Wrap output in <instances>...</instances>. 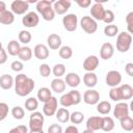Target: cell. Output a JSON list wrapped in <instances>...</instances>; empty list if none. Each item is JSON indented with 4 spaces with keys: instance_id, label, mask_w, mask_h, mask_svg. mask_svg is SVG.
I'll return each instance as SVG.
<instances>
[{
    "instance_id": "60d3db41",
    "label": "cell",
    "mask_w": 133,
    "mask_h": 133,
    "mask_svg": "<svg viewBox=\"0 0 133 133\" xmlns=\"http://www.w3.org/2000/svg\"><path fill=\"white\" fill-rule=\"evenodd\" d=\"M11 114L16 119H22L25 116V111L21 106H15L11 109Z\"/></svg>"
},
{
    "instance_id": "5bb4252c",
    "label": "cell",
    "mask_w": 133,
    "mask_h": 133,
    "mask_svg": "<svg viewBox=\"0 0 133 133\" xmlns=\"http://www.w3.org/2000/svg\"><path fill=\"white\" fill-rule=\"evenodd\" d=\"M90 15L95 21H103L105 15V8L103 7V4L96 1V3L90 8Z\"/></svg>"
},
{
    "instance_id": "7c38bea8",
    "label": "cell",
    "mask_w": 133,
    "mask_h": 133,
    "mask_svg": "<svg viewBox=\"0 0 133 133\" xmlns=\"http://www.w3.org/2000/svg\"><path fill=\"white\" fill-rule=\"evenodd\" d=\"M83 101L88 105H96L100 102V94L96 89H87L83 94Z\"/></svg>"
},
{
    "instance_id": "e575fe53",
    "label": "cell",
    "mask_w": 133,
    "mask_h": 133,
    "mask_svg": "<svg viewBox=\"0 0 133 133\" xmlns=\"http://www.w3.org/2000/svg\"><path fill=\"white\" fill-rule=\"evenodd\" d=\"M39 14L42 15V18L45 21H52L55 18V12H54V9L52 6H49L45 9H43Z\"/></svg>"
},
{
    "instance_id": "7bdbcfd3",
    "label": "cell",
    "mask_w": 133,
    "mask_h": 133,
    "mask_svg": "<svg viewBox=\"0 0 133 133\" xmlns=\"http://www.w3.org/2000/svg\"><path fill=\"white\" fill-rule=\"evenodd\" d=\"M38 71H39V75H41L42 77H44V78L49 77L50 74H51V72H52L51 68H50L49 64H47V63H42V64L39 65Z\"/></svg>"
},
{
    "instance_id": "484cf974",
    "label": "cell",
    "mask_w": 133,
    "mask_h": 133,
    "mask_svg": "<svg viewBox=\"0 0 133 133\" xmlns=\"http://www.w3.org/2000/svg\"><path fill=\"white\" fill-rule=\"evenodd\" d=\"M21 49V46H20V43L17 42L16 39H11L8 44H7V47H6V52H8L9 55L11 56H16L18 55L19 51Z\"/></svg>"
},
{
    "instance_id": "d6986e66",
    "label": "cell",
    "mask_w": 133,
    "mask_h": 133,
    "mask_svg": "<svg viewBox=\"0 0 133 133\" xmlns=\"http://www.w3.org/2000/svg\"><path fill=\"white\" fill-rule=\"evenodd\" d=\"M64 82L70 87H77L80 84L81 79H80V77H79V75L77 73L71 72V73H68L66 74L65 79H64Z\"/></svg>"
},
{
    "instance_id": "c3c4849f",
    "label": "cell",
    "mask_w": 133,
    "mask_h": 133,
    "mask_svg": "<svg viewBox=\"0 0 133 133\" xmlns=\"http://www.w3.org/2000/svg\"><path fill=\"white\" fill-rule=\"evenodd\" d=\"M8 133H28V128L24 125H20V126H17L10 129Z\"/></svg>"
},
{
    "instance_id": "83f0119b",
    "label": "cell",
    "mask_w": 133,
    "mask_h": 133,
    "mask_svg": "<svg viewBox=\"0 0 133 133\" xmlns=\"http://www.w3.org/2000/svg\"><path fill=\"white\" fill-rule=\"evenodd\" d=\"M52 97V91L50 90V88H48V87H41L39 89H38V91H37V99H38V101H41V102H47L50 98Z\"/></svg>"
},
{
    "instance_id": "f5cc1de1",
    "label": "cell",
    "mask_w": 133,
    "mask_h": 133,
    "mask_svg": "<svg viewBox=\"0 0 133 133\" xmlns=\"http://www.w3.org/2000/svg\"><path fill=\"white\" fill-rule=\"evenodd\" d=\"M125 72H126L130 77L133 76V63H132V62H128V63L125 65Z\"/></svg>"
},
{
    "instance_id": "ab89813d",
    "label": "cell",
    "mask_w": 133,
    "mask_h": 133,
    "mask_svg": "<svg viewBox=\"0 0 133 133\" xmlns=\"http://www.w3.org/2000/svg\"><path fill=\"white\" fill-rule=\"evenodd\" d=\"M52 73H53V75L56 78H60L62 75L65 74V66H64V64H62V63L55 64L53 66V69H52Z\"/></svg>"
},
{
    "instance_id": "681fc988",
    "label": "cell",
    "mask_w": 133,
    "mask_h": 133,
    "mask_svg": "<svg viewBox=\"0 0 133 133\" xmlns=\"http://www.w3.org/2000/svg\"><path fill=\"white\" fill-rule=\"evenodd\" d=\"M48 133H62V127L58 124H52L48 128Z\"/></svg>"
},
{
    "instance_id": "7a4b0ae2",
    "label": "cell",
    "mask_w": 133,
    "mask_h": 133,
    "mask_svg": "<svg viewBox=\"0 0 133 133\" xmlns=\"http://www.w3.org/2000/svg\"><path fill=\"white\" fill-rule=\"evenodd\" d=\"M80 102H81V94L76 89H73V90H70L69 92L63 94L59 99L60 105L64 108L73 105H78Z\"/></svg>"
},
{
    "instance_id": "9f6ffc18",
    "label": "cell",
    "mask_w": 133,
    "mask_h": 133,
    "mask_svg": "<svg viewBox=\"0 0 133 133\" xmlns=\"http://www.w3.org/2000/svg\"><path fill=\"white\" fill-rule=\"evenodd\" d=\"M83 133H95V131H91V130H89V129H85V130L83 131Z\"/></svg>"
},
{
    "instance_id": "f35d334b",
    "label": "cell",
    "mask_w": 133,
    "mask_h": 133,
    "mask_svg": "<svg viewBox=\"0 0 133 133\" xmlns=\"http://www.w3.org/2000/svg\"><path fill=\"white\" fill-rule=\"evenodd\" d=\"M109 98L112 101H115V102H118V101L122 100V92H121L119 86L111 87V89L109 90Z\"/></svg>"
},
{
    "instance_id": "d590c367",
    "label": "cell",
    "mask_w": 133,
    "mask_h": 133,
    "mask_svg": "<svg viewBox=\"0 0 133 133\" xmlns=\"http://www.w3.org/2000/svg\"><path fill=\"white\" fill-rule=\"evenodd\" d=\"M73 55V50L70 46H62L59 48V56L62 59H70Z\"/></svg>"
},
{
    "instance_id": "4dcf8cb0",
    "label": "cell",
    "mask_w": 133,
    "mask_h": 133,
    "mask_svg": "<svg viewBox=\"0 0 133 133\" xmlns=\"http://www.w3.org/2000/svg\"><path fill=\"white\" fill-rule=\"evenodd\" d=\"M111 110V104L108 101H101L97 104V111L100 114H108Z\"/></svg>"
},
{
    "instance_id": "3957f363",
    "label": "cell",
    "mask_w": 133,
    "mask_h": 133,
    "mask_svg": "<svg viewBox=\"0 0 133 133\" xmlns=\"http://www.w3.org/2000/svg\"><path fill=\"white\" fill-rule=\"evenodd\" d=\"M132 44V35L128 32H119L116 37V49L121 53H126Z\"/></svg>"
},
{
    "instance_id": "44dd1931",
    "label": "cell",
    "mask_w": 133,
    "mask_h": 133,
    "mask_svg": "<svg viewBox=\"0 0 133 133\" xmlns=\"http://www.w3.org/2000/svg\"><path fill=\"white\" fill-rule=\"evenodd\" d=\"M83 83L85 86L92 88L97 85L98 83V77L94 72H86V74H84L83 76Z\"/></svg>"
},
{
    "instance_id": "f907efd6",
    "label": "cell",
    "mask_w": 133,
    "mask_h": 133,
    "mask_svg": "<svg viewBox=\"0 0 133 133\" xmlns=\"http://www.w3.org/2000/svg\"><path fill=\"white\" fill-rule=\"evenodd\" d=\"M76 3H77L81 8H87V7L90 6L91 1H90V0H78Z\"/></svg>"
},
{
    "instance_id": "bcb514c9",
    "label": "cell",
    "mask_w": 133,
    "mask_h": 133,
    "mask_svg": "<svg viewBox=\"0 0 133 133\" xmlns=\"http://www.w3.org/2000/svg\"><path fill=\"white\" fill-rule=\"evenodd\" d=\"M126 23H127V27H128V33H132L133 32V11H130L127 17H126Z\"/></svg>"
},
{
    "instance_id": "9a60e30c",
    "label": "cell",
    "mask_w": 133,
    "mask_h": 133,
    "mask_svg": "<svg viewBox=\"0 0 133 133\" xmlns=\"http://www.w3.org/2000/svg\"><path fill=\"white\" fill-rule=\"evenodd\" d=\"M99 62H100V60H99L98 56H96V55H89L83 61V69L86 72H94L98 68Z\"/></svg>"
},
{
    "instance_id": "52a82bcc",
    "label": "cell",
    "mask_w": 133,
    "mask_h": 133,
    "mask_svg": "<svg viewBox=\"0 0 133 133\" xmlns=\"http://www.w3.org/2000/svg\"><path fill=\"white\" fill-rule=\"evenodd\" d=\"M57 106H58V101L55 97H51L47 102L44 103L43 106V112L46 116H52L56 113L57 111Z\"/></svg>"
},
{
    "instance_id": "ee69618b",
    "label": "cell",
    "mask_w": 133,
    "mask_h": 133,
    "mask_svg": "<svg viewBox=\"0 0 133 133\" xmlns=\"http://www.w3.org/2000/svg\"><path fill=\"white\" fill-rule=\"evenodd\" d=\"M115 19V16H114V12L111 10V9H105V15H104V19H103V22H105L106 24H111Z\"/></svg>"
},
{
    "instance_id": "6da1fadb",
    "label": "cell",
    "mask_w": 133,
    "mask_h": 133,
    "mask_svg": "<svg viewBox=\"0 0 133 133\" xmlns=\"http://www.w3.org/2000/svg\"><path fill=\"white\" fill-rule=\"evenodd\" d=\"M15 91L18 96L20 97H25L28 96L34 88L35 83L33 79L29 78L25 74H19L15 78Z\"/></svg>"
},
{
    "instance_id": "ffe728a7",
    "label": "cell",
    "mask_w": 133,
    "mask_h": 133,
    "mask_svg": "<svg viewBox=\"0 0 133 133\" xmlns=\"http://www.w3.org/2000/svg\"><path fill=\"white\" fill-rule=\"evenodd\" d=\"M102 126V117L101 116H91L86 121V129L91 131L100 130Z\"/></svg>"
},
{
    "instance_id": "2e32d148",
    "label": "cell",
    "mask_w": 133,
    "mask_h": 133,
    "mask_svg": "<svg viewBox=\"0 0 133 133\" xmlns=\"http://www.w3.org/2000/svg\"><path fill=\"white\" fill-rule=\"evenodd\" d=\"M34 56L39 60H45L49 57V48L44 44H37L33 49Z\"/></svg>"
},
{
    "instance_id": "8fae6325",
    "label": "cell",
    "mask_w": 133,
    "mask_h": 133,
    "mask_svg": "<svg viewBox=\"0 0 133 133\" xmlns=\"http://www.w3.org/2000/svg\"><path fill=\"white\" fill-rule=\"evenodd\" d=\"M129 111H130V108L126 102H118L113 109V116L117 119H121L122 117L128 116Z\"/></svg>"
},
{
    "instance_id": "1f68e13d",
    "label": "cell",
    "mask_w": 133,
    "mask_h": 133,
    "mask_svg": "<svg viewBox=\"0 0 133 133\" xmlns=\"http://www.w3.org/2000/svg\"><path fill=\"white\" fill-rule=\"evenodd\" d=\"M119 123H121V127L123 130L125 131H132L133 130V119L131 116H125V117H122L119 119Z\"/></svg>"
},
{
    "instance_id": "680465c9",
    "label": "cell",
    "mask_w": 133,
    "mask_h": 133,
    "mask_svg": "<svg viewBox=\"0 0 133 133\" xmlns=\"http://www.w3.org/2000/svg\"><path fill=\"white\" fill-rule=\"evenodd\" d=\"M2 49H3V48H2V43L0 42V50H2Z\"/></svg>"
},
{
    "instance_id": "5b68a950",
    "label": "cell",
    "mask_w": 133,
    "mask_h": 133,
    "mask_svg": "<svg viewBox=\"0 0 133 133\" xmlns=\"http://www.w3.org/2000/svg\"><path fill=\"white\" fill-rule=\"evenodd\" d=\"M80 26L83 29V31H85L88 34H92L97 31L98 29V24L97 21H95L91 17L89 16H84L82 17V19L80 20Z\"/></svg>"
},
{
    "instance_id": "7dc6e473",
    "label": "cell",
    "mask_w": 133,
    "mask_h": 133,
    "mask_svg": "<svg viewBox=\"0 0 133 133\" xmlns=\"http://www.w3.org/2000/svg\"><path fill=\"white\" fill-rule=\"evenodd\" d=\"M10 68H11V70H12L14 72L19 73V72H21V71L24 69V64H23V62H22L21 60H15V61L11 62Z\"/></svg>"
},
{
    "instance_id": "8992f818",
    "label": "cell",
    "mask_w": 133,
    "mask_h": 133,
    "mask_svg": "<svg viewBox=\"0 0 133 133\" xmlns=\"http://www.w3.org/2000/svg\"><path fill=\"white\" fill-rule=\"evenodd\" d=\"M62 25L69 32H73L78 26V17L75 14H68L62 18Z\"/></svg>"
},
{
    "instance_id": "d6a6232c",
    "label": "cell",
    "mask_w": 133,
    "mask_h": 133,
    "mask_svg": "<svg viewBox=\"0 0 133 133\" xmlns=\"http://www.w3.org/2000/svg\"><path fill=\"white\" fill-rule=\"evenodd\" d=\"M37 107H38V100H36L34 97H30L25 101V108L28 111L33 112L37 109Z\"/></svg>"
},
{
    "instance_id": "d4e9b609",
    "label": "cell",
    "mask_w": 133,
    "mask_h": 133,
    "mask_svg": "<svg viewBox=\"0 0 133 133\" xmlns=\"http://www.w3.org/2000/svg\"><path fill=\"white\" fill-rule=\"evenodd\" d=\"M18 57L20 58L21 61H28L31 59L32 57V50L31 48L27 47V46H24V47H21L19 53H18Z\"/></svg>"
},
{
    "instance_id": "ba28073f",
    "label": "cell",
    "mask_w": 133,
    "mask_h": 133,
    "mask_svg": "<svg viewBox=\"0 0 133 133\" xmlns=\"http://www.w3.org/2000/svg\"><path fill=\"white\" fill-rule=\"evenodd\" d=\"M105 81H106V84L108 86H110V87H116L122 82V75H121V73L118 71H115V70L109 71L106 74Z\"/></svg>"
},
{
    "instance_id": "74e56055",
    "label": "cell",
    "mask_w": 133,
    "mask_h": 133,
    "mask_svg": "<svg viewBox=\"0 0 133 133\" xmlns=\"http://www.w3.org/2000/svg\"><path fill=\"white\" fill-rule=\"evenodd\" d=\"M31 38H32V35L28 30H21L20 31V33H19L20 43H22L24 45H27V44H29L31 42Z\"/></svg>"
},
{
    "instance_id": "8d00e7d4",
    "label": "cell",
    "mask_w": 133,
    "mask_h": 133,
    "mask_svg": "<svg viewBox=\"0 0 133 133\" xmlns=\"http://www.w3.org/2000/svg\"><path fill=\"white\" fill-rule=\"evenodd\" d=\"M84 119V114L80 111H74L73 113L70 114V121L74 125H79L83 122Z\"/></svg>"
},
{
    "instance_id": "7402d4cb",
    "label": "cell",
    "mask_w": 133,
    "mask_h": 133,
    "mask_svg": "<svg viewBox=\"0 0 133 133\" xmlns=\"http://www.w3.org/2000/svg\"><path fill=\"white\" fill-rule=\"evenodd\" d=\"M65 86H66V84H65L64 80H62L60 78H55L51 82V89L56 94L63 92L65 90Z\"/></svg>"
},
{
    "instance_id": "816d5d0a",
    "label": "cell",
    "mask_w": 133,
    "mask_h": 133,
    "mask_svg": "<svg viewBox=\"0 0 133 133\" xmlns=\"http://www.w3.org/2000/svg\"><path fill=\"white\" fill-rule=\"evenodd\" d=\"M7 61V52L6 50H0V64H3Z\"/></svg>"
},
{
    "instance_id": "30bf717a",
    "label": "cell",
    "mask_w": 133,
    "mask_h": 133,
    "mask_svg": "<svg viewBox=\"0 0 133 133\" xmlns=\"http://www.w3.org/2000/svg\"><path fill=\"white\" fill-rule=\"evenodd\" d=\"M29 8V4L27 1L23 0H15L10 4V9L14 15H24Z\"/></svg>"
},
{
    "instance_id": "f6af8a7d",
    "label": "cell",
    "mask_w": 133,
    "mask_h": 133,
    "mask_svg": "<svg viewBox=\"0 0 133 133\" xmlns=\"http://www.w3.org/2000/svg\"><path fill=\"white\" fill-rule=\"evenodd\" d=\"M8 114V105L4 102H0V121L6 118Z\"/></svg>"
},
{
    "instance_id": "f546056e",
    "label": "cell",
    "mask_w": 133,
    "mask_h": 133,
    "mask_svg": "<svg viewBox=\"0 0 133 133\" xmlns=\"http://www.w3.org/2000/svg\"><path fill=\"white\" fill-rule=\"evenodd\" d=\"M56 118L58 119V122L60 123H66L70 121V112L66 108H59L56 111Z\"/></svg>"
},
{
    "instance_id": "cb8c5ba5",
    "label": "cell",
    "mask_w": 133,
    "mask_h": 133,
    "mask_svg": "<svg viewBox=\"0 0 133 133\" xmlns=\"http://www.w3.org/2000/svg\"><path fill=\"white\" fill-rule=\"evenodd\" d=\"M15 21V15L10 10H3L0 11V23L4 25H10Z\"/></svg>"
},
{
    "instance_id": "ac0fdd59",
    "label": "cell",
    "mask_w": 133,
    "mask_h": 133,
    "mask_svg": "<svg viewBox=\"0 0 133 133\" xmlns=\"http://www.w3.org/2000/svg\"><path fill=\"white\" fill-rule=\"evenodd\" d=\"M47 47L52 50H57L61 47V37L56 33H51L47 37Z\"/></svg>"
},
{
    "instance_id": "db71d44e",
    "label": "cell",
    "mask_w": 133,
    "mask_h": 133,
    "mask_svg": "<svg viewBox=\"0 0 133 133\" xmlns=\"http://www.w3.org/2000/svg\"><path fill=\"white\" fill-rule=\"evenodd\" d=\"M64 133H79V130L76 126L74 125H71V126H68L64 130Z\"/></svg>"
},
{
    "instance_id": "277c9868",
    "label": "cell",
    "mask_w": 133,
    "mask_h": 133,
    "mask_svg": "<svg viewBox=\"0 0 133 133\" xmlns=\"http://www.w3.org/2000/svg\"><path fill=\"white\" fill-rule=\"evenodd\" d=\"M44 122H45L44 115L38 111H33L30 114V118H29V129H30V131L43 130Z\"/></svg>"
},
{
    "instance_id": "b9f144b4",
    "label": "cell",
    "mask_w": 133,
    "mask_h": 133,
    "mask_svg": "<svg viewBox=\"0 0 133 133\" xmlns=\"http://www.w3.org/2000/svg\"><path fill=\"white\" fill-rule=\"evenodd\" d=\"M53 4V1L51 0H39L36 2V10L37 12H41L43 9L49 7V6H52Z\"/></svg>"
},
{
    "instance_id": "f1b7e54d",
    "label": "cell",
    "mask_w": 133,
    "mask_h": 133,
    "mask_svg": "<svg viewBox=\"0 0 133 133\" xmlns=\"http://www.w3.org/2000/svg\"><path fill=\"white\" fill-rule=\"evenodd\" d=\"M113 128H114V121L112 117H109V116L102 117L101 130H103L105 132H110L113 130Z\"/></svg>"
},
{
    "instance_id": "4316f807",
    "label": "cell",
    "mask_w": 133,
    "mask_h": 133,
    "mask_svg": "<svg viewBox=\"0 0 133 133\" xmlns=\"http://www.w3.org/2000/svg\"><path fill=\"white\" fill-rule=\"evenodd\" d=\"M122 92V100H130L133 97V87L130 84H122L119 85Z\"/></svg>"
},
{
    "instance_id": "6f0895ef",
    "label": "cell",
    "mask_w": 133,
    "mask_h": 133,
    "mask_svg": "<svg viewBox=\"0 0 133 133\" xmlns=\"http://www.w3.org/2000/svg\"><path fill=\"white\" fill-rule=\"evenodd\" d=\"M29 133H44L43 130H38V131H29Z\"/></svg>"
},
{
    "instance_id": "e0dca14e",
    "label": "cell",
    "mask_w": 133,
    "mask_h": 133,
    "mask_svg": "<svg viewBox=\"0 0 133 133\" xmlns=\"http://www.w3.org/2000/svg\"><path fill=\"white\" fill-rule=\"evenodd\" d=\"M114 54V48L110 43H104L100 49V57L103 60L110 59Z\"/></svg>"
},
{
    "instance_id": "11a10c76",
    "label": "cell",
    "mask_w": 133,
    "mask_h": 133,
    "mask_svg": "<svg viewBox=\"0 0 133 133\" xmlns=\"http://www.w3.org/2000/svg\"><path fill=\"white\" fill-rule=\"evenodd\" d=\"M6 3L4 1H0V11H3V10H6Z\"/></svg>"
},
{
    "instance_id": "4fadbf2b",
    "label": "cell",
    "mask_w": 133,
    "mask_h": 133,
    "mask_svg": "<svg viewBox=\"0 0 133 133\" xmlns=\"http://www.w3.org/2000/svg\"><path fill=\"white\" fill-rule=\"evenodd\" d=\"M72 2L69 0H57L53 2V9L54 12L57 15H64L71 7Z\"/></svg>"
},
{
    "instance_id": "603a6c76",
    "label": "cell",
    "mask_w": 133,
    "mask_h": 133,
    "mask_svg": "<svg viewBox=\"0 0 133 133\" xmlns=\"http://www.w3.org/2000/svg\"><path fill=\"white\" fill-rule=\"evenodd\" d=\"M15 83V79L8 75V74H3L2 76H0V87L2 89H9L12 87Z\"/></svg>"
},
{
    "instance_id": "9c48e42d",
    "label": "cell",
    "mask_w": 133,
    "mask_h": 133,
    "mask_svg": "<svg viewBox=\"0 0 133 133\" xmlns=\"http://www.w3.org/2000/svg\"><path fill=\"white\" fill-rule=\"evenodd\" d=\"M22 23L25 27L27 28H33L36 27L39 23V17L36 12L34 11H30L25 14V16L22 18Z\"/></svg>"
},
{
    "instance_id": "836d02e7",
    "label": "cell",
    "mask_w": 133,
    "mask_h": 133,
    "mask_svg": "<svg viewBox=\"0 0 133 133\" xmlns=\"http://www.w3.org/2000/svg\"><path fill=\"white\" fill-rule=\"evenodd\" d=\"M104 33H105L106 36L114 37L118 34V27L116 25H113V24L106 25L105 28H104Z\"/></svg>"
}]
</instances>
